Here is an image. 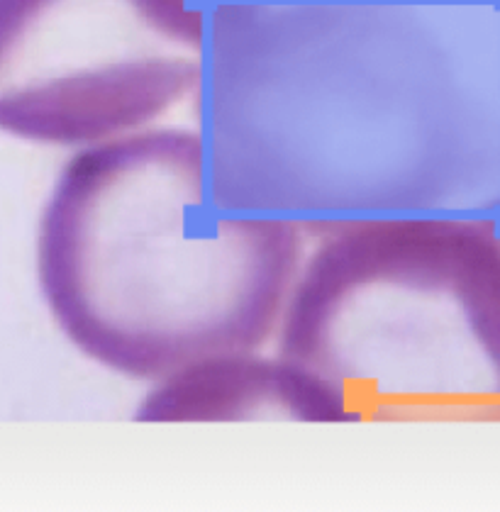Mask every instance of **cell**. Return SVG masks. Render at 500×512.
<instances>
[{
    "label": "cell",
    "instance_id": "6da1fadb",
    "mask_svg": "<svg viewBox=\"0 0 500 512\" xmlns=\"http://www.w3.org/2000/svg\"><path fill=\"white\" fill-rule=\"evenodd\" d=\"M205 181L318 239L500 208V0L208 5Z\"/></svg>",
    "mask_w": 500,
    "mask_h": 512
},
{
    "label": "cell",
    "instance_id": "7a4b0ae2",
    "mask_svg": "<svg viewBox=\"0 0 500 512\" xmlns=\"http://www.w3.org/2000/svg\"><path fill=\"white\" fill-rule=\"evenodd\" d=\"M305 242L291 222L215 205L198 130L147 127L79 149L59 171L37 222V286L76 352L154 383L264 349Z\"/></svg>",
    "mask_w": 500,
    "mask_h": 512
},
{
    "label": "cell",
    "instance_id": "3957f363",
    "mask_svg": "<svg viewBox=\"0 0 500 512\" xmlns=\"http://www.w3.org/2000/svg\"><path fill=\"white\" fill-rule=\"evenodd\" d=\"M274 339L352 422H500L493 217H386L318 237Z\"/></svg>",
    "mask_w": 500,
    "mask_h": 512
},
{
    "label": "cell",
    "instance_id": "277c9868",
    "mask_svg": "<svg viewBox=\"0 0 500 512\" xmlns=\"http://www.w3.org/2000/svg\"><path fill=\"white\" fill-rule=\"evenodd\" d=\"M200 0H0V132L91 147L196 98Z\"/></svg>",
    "mask_w": 500,
    "mask_h": 512
},
{
    "label": "cell",
    "instance_id": "5b68a950",
    "mask_svg": "<svg viewBox=\"0 0 500 512\" xmlns=\"http://www.w3.org/2000/svg\"><path fill=\"white\" fill-rule=\"evenodd\" d=\"M132 417L147 425L352 422L318 376L286 356L261 349L208 356L149 383Z\"/></svg>",
    "mask_w": 500,
    "mask_h": 512
},
{
    "label": "cell",
    "instance_id": "8992f818",
    "mask_svg": "<svg viewBox=\"0 0 500 512\" xmlns=\"http://www.w3.org/2000/svg\"><path fill=\"white\" fill-rule=\"evenodd\" d=\"M491 217H493V225H496V235H498V239H500V208H498L496 213H493Z\"/></svg>",
    "mask_w": 500,
    "mask_h": 512
}]
</instances>
